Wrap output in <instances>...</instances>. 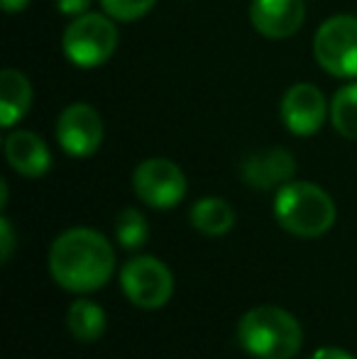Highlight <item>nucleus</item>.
Listing matches in <instances>:
<instances>
[{
	"instance_id": "obj_1",
	"label": "nucleus",
	"mask_w": 357,
	"mask_h": 359,
	"mask_svg": "<svg viewBox=\"0 0 357 359\" xmlns=\"http://www.w3.org/2000/svg\"><path fill=\"white\" fill-rule=\"evenodd\" d=\"M115 271V250L100 232L90 227H72L52 242L49 274L72 293L98 291Z\"/></svg>"
},
{
	"instance_id": "obj_2",
	"label": "nucleus",
	"mask_w": 357,
	"mask_h": 359,
	"mask_svg": "<svg viewBox=\"0 0 357 359\" xmlns=\"http://www.w3.org/2000/svg\"><path fill=\"white\" fill-rule=\"evenodd\" d=\"M238 342L255 359H291L304 345V330L279 306H255L240 318Z\"/></svg>"
},
{
	"instance_id": "obj_3",
	"label": "nucleus",
	"mask_w": 357,
	"mask_h": 359,
	"mask_svg": "<svg viewBox=\"0 0 357 359\" xmlns=\"http://www.w3.org/2000/svg\"><path fill=\"white\" fill-rule=\"evenodd\" d=\"M335 203L321 186L311 181H289L279 186L274 196V217L289 235L321 237L333 227L335 222Z\"/></svg>"
},
{
	"instance_id": "obj_4",
	"label": "nucleus",
	"mask_w": 357,
	"mask_h": 359,
	"mask_svg": "<svg viewBox=\"0 0 357 359\" xmlns=\"http://www.w3.org/2000/svg\"><path fill=\"white\" fill-rule=\"evenodd\" d=\"M62 49L74 67L95 69L108 62L118 49V27L108 15L83 13L64 29Z\"/></svg>"
},
{
	"instance_id": "obj_5",
	"label": "nucleus",
	"mask_w": 357,
	"mask_h": 359,
	"mask_svg": "<svg viewBox=\"0 0 357 359\" xmlns=\"http://www.w3.org/2000/svg\"><path fill=\"white\" fill-rule=\"evenodd\" d=\"M120 286L128 301L142 311H159L174 296V274L157 257H135L120 271Z\"/></svg>"
},
{
	"instance_id": "obj_6",
	"label": "nucleus",
	"mask_w": 357,
	"mask_h": 359,
	"mask_svg": "<svg viewBox=\"0 0 357 359\" xmlns=\"http://www.w3.org/2000/svg\"><path fill=\"white\" fill-rule=\"evenodd\" d=\"M314 57L318 67L338 79L357 76V18L335 15L318 27L314 39Z\"/></svg>"
},
{
	"instance_id": "obj_7",
	"label": "nucleus",
	"mask_w": 357,
	"mask_h": 359,
	"mask_svg": "<svg viewBox=\"0 0 357 359\" xmlns=\"http://www.w3.org/2000/svg\"><path fill=\"white\" fill-rule=\"evenodd\" d=\"M133 189L144 205L169 210L179 205L186 196V176L174 161L154 156L137 164L133 174Z\"/></svg>"
},
{
	"instance_id": "obj_8",
	"label": "nucleus",
	"mask_w": 357,
	"mask_h": 359,
	"mask_svg": "<svg viewBox=\"0 0 357 359\" xmlns=\"http://www.w3.org/2000/svg\"><path fill=\"white\" fill-rule=\"evenodd\" d=\"M57 140L74 159H86L103 142V120L88 103H72L57 120Z\"/></svg>"
},
{
	"instance_id": "obj_9",
	"label": "nucleus",
	"mask_w": 357,
	"mask_h": 359,
	"mask_svg": "<svg viewBox=\"0 0 357 359\" xmlns=\"http://www.w3.org/2000/svg\"><path fill=\"white\" fill-rule=\"evenodd\" d=\"M279 113L291 135L309 137L323 128L330 108L325 103V95L314 83H294L281 98Z\"/></svg>"
},
{
	"instance_id": "obj_10",
	"label": "nucleus",
	"mask_w": 357,
	"mask_h": 359,
	"mask_svg": "<svg viewBox=\"0 0 357 359\" xmlns=\"http://www.w3.org/2000/svg\"><path fill=\"white\" fill-rule=\"evenodd\" d=\"M304 0H252L250 3V22L262 37L286 39L304 25Z\"/></svg>"
},
{
	"instance_id": "obj_11",
	"label": "nucleus",
	"mask_w": 357,
	"mask_h": 359,
	"mask_svg": "<svg viewBox=\"0 0 357 359\" xmlns=\"http://www.w3.org/2000/svg\"><path fill=\"white\" fill-rule=\"evenodd\" d=\"M296 159L284 147H271V149L255 151L245 156L240 164V176L248 186L260 191H269L274 186H284L294 179Z\"/></svg>"
},
{
	"instance_id": "obj_12",
	"label": "nucleus",
	"mask_w": 357,
	"mask_h": 359,
	"mask_svg": "<svg viewBox=\"0 0 357 359\" xmlns=\"http://www.w3.org/2000/svg\"><path fill=\"white\" fill-rule=\"evenodd\" d=\"M5 159L25 179H39L52 169V151L39 135L29 130H15L5 137Z\"/></svg>"
},
{
	"instance_id": "obj_13",
	"label": "nucleus",
	"mask_w": 357,
	"mask_h": 359,
	"mask_svg": "<svg viewBox=\"0 0 357 359\" xmlns=\"http://www.w3.org/2000/svg\"><path fill=\"white\" fill-rule=\"evenodd\" d=\"M32 105V83L18 69L0 72V125L5 130L18 125Z\"/></svg>"
},
{
	"instance_id": "obj_14",
	"label": "nucleus",
	"mask_w": 357,
	"mask_h": 359,
	"mask_svg": "<svg viewBox=\"0 0 357 359\" xmlns=\"http://www.w3.org/2000/svg\"><path fill=\"white\" fill-rule=\"evenodd\" d=\"M189 220L201 235L220 237V235H228L235 227V210L228 201L215 198V196H206V198L194 203Z\"/></svg>"
},
{
	"instance_id": "obj_15",
	"label": "nucleus",
	"mask_w": 357,
	"mask_h": 359,
	"mask_svg": "<svg viewBox=\"0 0 357 359\" xmlns=\"http://www.w3.org/2000/svg\"><path fill=\"white\" fill-rule=\"evenodd\" d=\"M67 325L74 340L86 342L88 345V342H95L103 337L108 318H105V311L98 303L88 301V298H79V301H74L72 306H69Z\"/></svg>"
},
{
	"instance_id": "obj_16",
	"label": "nucleus",
	"mask_w": 357,
	"mask_h": 359,
	"mask_svg": "<svg viewBox=\"0 0 357 359\" xmlns=\"http://www.w3.org/2000/svg\"><path fill=\"white\" fill-rule=\"evenodd\" d=\"M330 123L345 140H357V83H348L333 95Z\"/></svg>"
},
{
	"instance_id": "obj_17",
	"label": "nucleus",
	"mask_w": 357,
	"mask_h": 359,
	"mask_svg": "<svg viewBox=\"0 0 357 359\" xmlns=\"http://www.w3.org/2000/svg\"><path fill=\"white\" fill-rule=\"evenodd\" d=\"M115 240L123 250L135 252L147 245L149 240V222L137 208H125L115 217Z\"/></svg>"
},
{
	"instance_id": "obj_18",
	"label": "nucleus",
	"mask_w": 357,
	"mask_h": 359,
	"mask_svg": "<svg viewBox=\"0 0 357 359\" xmlns=\"http://www.w3.org/2000/svg\"><path fill=\"white\" fill-rule=\"evenodd\" d=\"M157 0H100L105 15L118 22H133V20H140L154 8Z\"/></svg>"
},
{
	"instance_id": "obj_19",
	"label": "nucleus",
	"mask_w": 357,
	"mask_h": 359,
	"mask_svg": "<svg viewBox=\"0 0 357 359\" xmlns=\"http://www.w3.org/2000/svg\"><path fill=\"white\" fill-rule=\"evenodd\" d=\"M15 252V230L13 225H10L8 217H0V259L8 264L10 257H13Z\"/></svg>"
},
{
	"instance_id": "obj_20",
	"label": "nucleus",
	"mask_w": 357,
	"mask_h": 359,
	"mask_svg": "<svg viewBox=\"0 0 357 359\" xmlns=\"http://www.w3.org/2000/svg\"><path fill=\"white\" fill-rule=\"evenodd\" d=\"M90 3L93 0H57V10L69 15V18H79V15H83L90 8Z\"/></svg>"
},
{
	"instance_id": "obj_21",
	"label": "nucleus",
	"mask_w": 357,
	"mask_h": 359,
	"mask_svg": "<svg viewBox=\"0 0 357 359\" xmlns=\"http://www.w3.org/2000/svg\"><path fill=\"white\" fill-rule=\"evenodd\" d=\"M311 359H355L350 352L340 350V347H318V350L311 355Z\"/></svg>"
},
{
	"instance_id": "obj_22",
	"label": "nucleus",
	"mask_w": 357,
	"mask_h": 359,
	"mask_svg": "<svg viewBox=\"0 0 357 359\" xmlns=\"http://www.w3.org/2000/svg\"><path fill=\"white\" fill-rule=\"evenodd\" d=\"M29 5V0H0V8L5 10V13H22L25 8Z\"/></svg>"
}]
</instances>
